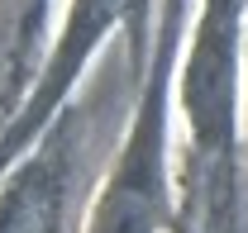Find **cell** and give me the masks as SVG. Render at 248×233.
<instances>
[{
  "label": "cell",
  "instance_id": "6da1fadb",
  "mask_svg": "<svg viewBox=\"0 0 248 233\" xmlns=\"http://www.w3.org/2000/svg\"><path fill=\"white\" fill-rule=\"evenodd\" d=\"M67 176L58 162H38L0 204V233H58Z\"/></svg>",
  "mask_w": 248,
  "mask_h": 233
}]
</instances>
